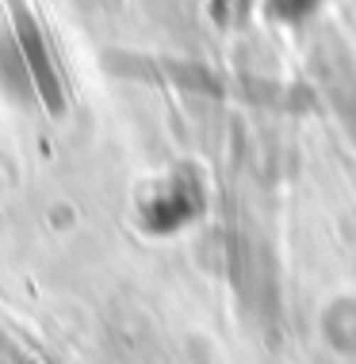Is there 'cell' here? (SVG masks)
Instances as JSON below:
<instances>
[{
  "label": "cell",
  "mask_w": 356,
  "mask_h": 364,
  "mask_svg": "<svg viewBox=\"0 0 356 364\" xmlns=\"http://www.w3.org/2000/svg\"><path fill=\"white\" fill-rule=\"evenodd\" d=\"M8 4H12L16 38H19V46H23V54H27V65H31V73H35L38 92H43V100H46V107H50V112H62L65 100H62V88H58V77H54V70H50V58H46L43 35H38V27H35V16L27 12L23 0H8Z\"/></svg>",
  "instance_id": "cell-1"
}]
</instances>
